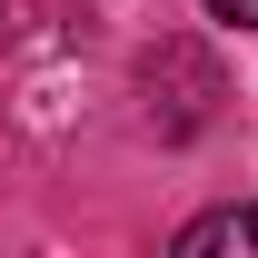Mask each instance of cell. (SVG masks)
<instances>
[{
	"mask_svg": "<svg viewBox=\"0 0 258 258\" xmlns=\"http://www.w3.org/2000/svg\"><path fill=\"white\" fill-rule=\"evenodd\" d=\"M228 248L258 258V209H209V219L179 228V258H228Z\"/></svg>",
	"mask_w": 258,
	"mask_h": 258,
	"instance_id": "1",
	"label": "cell"
},
{
	"mask_svg": "<svg viewBox=\"0 0 258 258\" xmlns=\"http://www.w3.org/2000/svg\"><path fill=\"white\" fill-rule=\"evenodd\" d=\"M209 20H228V30H258V0H209Z\"/></svg>",
	"mask_w": 258,
	"mask_h": 258,
	"instance_id": "2",
	"label": "cell"
}]
</instances>
